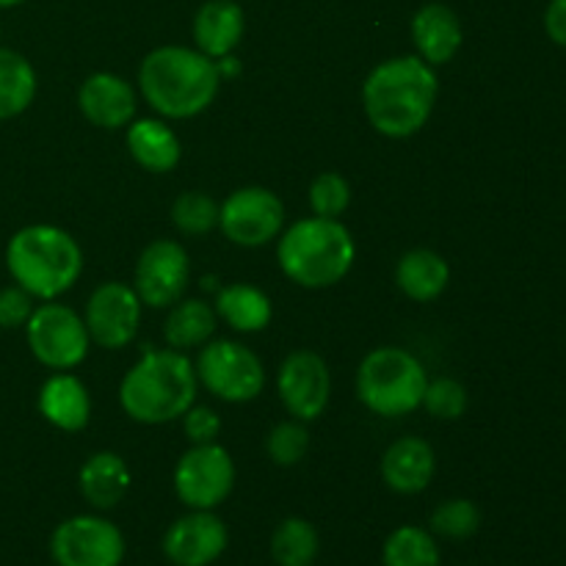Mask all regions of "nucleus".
Wrapping results in <instances>:
<instances>
[{
	"label": "nucleus",
	"instance_id": "9d476101",
	"mask_svg": "<svg viewBox=\"0 0 566 566\" xmlns=\"http://www.w3.org/2000/svg\"><path fill=\"white\" fill-rule=\"evenodd\" d=\"M50 556L59 566H122L125 536L111 520L77 514L53 531Z\"/></svg>",
	"mask_w": 566,
	"mask_h": 566
},
{
	"label": "nucleus",
	"instance_id": "393cba45",
	"mask_svg": "<svg viewBox=\"0 0 566 566\" xmlns=\"http://www.w3.org/2000/svg\"><path fill=\"white\" fill-rule=\"evenodd\" d=\"M216 310L202 298H180L164 324V337L175 352L199 348L216 335Z\"/></svg>",
	"mask_w": 566,
	"mask_h": 566
},
{
	"label": "nucleus",
	"instance_id": "423d86ee",
	"mask_svg": "<svg viewBox=\"0 0 566 566\" xmlns=\"http://www.w3.org/2000/svg\"><path fill=\"white\" fill-rule=\"evenodd\" d=\"M426 376L423 363L407 348L381 346L359 363L357 398L365 409L379 418H403L423 403Z\"/></svg>",
	"mask_w": 566,
	"mask_h": 566
},
{
	"label": "nucleus",
	"instance_id": "f704fd0d",
	"mask_svg": "<svg viewBox=\"0 0 566 566\" xmlns=\"http://www.w3.org/2000/svg\"><path fill=\"white\" fill-rule=\"evenodd\" d=\"M182 431H186L191 446H208L216 442L221 431V418L210 407H197L193 403L186 415H182Z\"/></svg>",
	"mask_w": 566,
	"mask_h": 566
},
{
	"label": "nucleus",
	"instance_id": "6e6552de",
	"mask_svg": "<svg viewBox=\"0 0 566 566\" xmlns=\"http://www.w3.org/2000/svg\"><path fill=\"white\" fill-rule=\"evenodd\" d=\"M25 340L33 357L53 370H72L86 359L92 337L86 321L66 304L44 302L25 324Z\"/></svg>",
	"mask_w": 566,
	"mask_h": 566
},
{
	"label": "nucleus",
	"instance_id": "ddd939ff",
	"mask_svg": "<svg viewBox=\"0 0 566 566\" xmlns=\"http://www.w3.org/2000/svg\"><path fill=\"white\" fill-rule=\"evenodd\" d=\"M191 282V260L188 252L171 238L153 241L136 263V285L142 304L153 310H166L177 304Z\"/></svg>",
	"mask_w": 566,
	"mask_h": 566
},
{
	"label": "nucleus",
	"instance_id": "7ed1b4c3",
	"mask_svg": "<svg viewBox=\"0 0 566 566\" xmlns=\"http://www.w3.org/2000/svg\"><path fill=\"white\" fill-rule=\"evenodd\" d=\"M197 390V370L186 354L147 346L122 379L119 403L136 423L164 426L193 407Z\"/></svg>",
	"mask_w": 566,
	"mask_h": 566
},
{
	"label": "nucleus",
	"instance_id": "412c9836",
	"mask_svg": "<svg viewBox=\"0 0 566 566\" xmlns=\"http://www.w3.org/2000/svg\"><path fill=\"white\" fill-rule=\"evenodd\" d=\"M130 468L125 459L114 451H99L83 462L77 484H81V495L92 503L99 512L119 506L122 497L130 490Z\"/></svg>",
	"mask_w": 566,
	"mask_h": 566
},
{
	"label": "nucleus",
	"instance_id": "b1692460",
	"mask_svg": "<svg viewBox=\"0 0 566 566\" xmlns=\"http://www.w3.org/2000/svg\"><path fill=\"white\" fill-rule=\"evenodd\" d=\"M213 310L230 329L241 332V335L263 332L271 324V315H274V307H271V298L265 296V291L249 285V282H232V285L221 287Z\"/></svg>",
	"mask_w": 566,
	"mask_h": 566
},
{
	"label": "nucleus",
	"instance_id": "473e14b6",
	"mask_svg": "<svg viewBox=\"0 0 566 566\" xmlns=\"http://www.w3.org/2000/svg\"><path fill=\"white\" fill-rule=\"evenodd\" d=\"M420 407H426V412L437 420H459L464 415V409H468V390L457 379L442 376V379H434L426 385L423 403Z\"/></svg>",
	"mask_w": 566,
	"mask_h": 566
},
{
	"label": "nucleus",
	"instance_id": "20e7f679",
	"mask_svg": "<svg viewBox=\"0 0 566 566\" xmlns=\"http://www.w3.org/2000/svg\"><path fill=\"white\" fill-rule=\"evenodd\" d=\"M6 265L22 291L53 302L72 291L83 274V249L66 230L53 224L22 227L6 247Z\"/></svg>",
	"mask_w": 566,
	"mask_h": 566
},
{
	"label": "nucleus",
	"instance_id": "cd10ccee",
	"mask_svg": "<svg viewBox=\"0 0 566 566\" xmlns=\"http://www.w3.org/2000/svg\"><path fill=\"white\" fill-rule=\"evenodd\" d=\"M381 562L385 566H440L437 536L418 525H401L387 536Z\"/></svg>",
	"mask_w": 566,
	"mask_h": 566
},
{
	"label": "nucleus",
	"instance_id": "6ab92c4d",
	"mask_svg": "<svg viewBox=\"0 0 566 566\" xmlns=\"http://www.w3.org/2000/svg\"><path fill=\"white\" fill-rule=\"evenodd\" d=\"M39 415L61 431L86 429L92 418V398L86 385L72 374H55L39 390Z\"/></svg>",
	"mask_w": 566,
	"mask_h": 566
},
{
	"label": "nucleus",
	"instance_id": "1a4fd4ad",
	"mask_svg": "<svg viewBox=\"0 0 566 566\" xmlns=\"http://www.w3.org/2000/svg\"><path fill=\"white\" fill-rule=\"evenodd\" d=\"M235 490V462L219 442L191 446L175 468V492L180 503L199 512H213Z\"/></svg>",
	"mask_w": 566,
	"mask_h": 566
},
{
	"label": "nucleus",
	"instance_id": "dca6fc26",
	"mask_svg": "<svg viewBox=\"0 0 566 566\" xmlns=\"http://www.w3.org/2000/svg\"><path fill=\"white\" fill-rule=\"evenodd\" d=\"M77 105L94 127L119 130L136 119L138 99L130 83L114 72H94L77 92Z\"/></svg>",
	"mask_w": 566,
	"mask_h": 566
},
{
	"label": "nucleus",
	"instance_id": "9b49d317",
	"mask_svg": "<svg viewBox=\"0 0 566 566\" xmlns=\"http://www.w3.org/2000/svg\"><path fill=\"white\" fill-rule=\"evenodd\" d=\"M219 227L238 247H265L282 235L285 227V205L271 188L247 186L232 191L221 202Z\"/></svg>",
	"mask_w": 566,
	"mask_h": 566
},
{
	"label": "nucleus",
	"instance_id": "4be33fe9",
	"mask_svg": "<svg viewBox=\"0 0 566 566\" xmlns=\"http://www.w3.org/2000/svg\"><path fill=\"white\" fill-rule=\"evenodd\" d=\"M127 153L142 169L164 175L180 164V138L164 119H136L127 125Z\"/></svg>",
	"mask_w": 566,
	"mask_h": 566
},
{
	"label": "nucleus",
	"instance_id": "4468645a",
	"mask_svg": "<svg viewBox=\"0 0 566 566\" xmlns=\"http://www.w3.org/2000/svg\"><path fill=\"white\" fill-rule=\"evenodd\" d=\"M142 298L125 282H103L94 287L86 302V329L97 346L125 348L136 337L138 324H142Z\"/></svg>",
	"mask_w": 566,
	"mask_h": 566
},
{
	"label": "nucleus",
	"instance_id": "aec40b11",
	"mask_svg": "<svg viewBox=\"0 0 566 566\" xmlns=\"http://www.w3.org/2000/svg\"><path fill=\"white\" fill-rule=\"evenodd\" d=\"M243 39V9L232 0H208L193 17V42L208 59H224Z\"/></svg>",
	"mask_w": 566,
	"mask_h": 566
},
{
	"label": "nucleus",
	"instance_id": "2eb2a0df",
	"mask_svg": "<svg viewBox=\"0 0 566 566\" xmlns=\"http://www.w3.org/2000/svg\"><path fill=\"white\" fill-rule=\"evenodd\" d=\"M227 525L213 512H199L177 520L164 536V556L175 566H210L227 551Z\"/></svg>",
	"mask_w": 566,
	"mask_h": 566
},
{
	"label": "nucleus",
	"instance_id": "bb28decb",
	"mask_svg": "<svg viewBox=\"0 0 566 566\" xmlns=\"http://www.w3.org/2000/svg\"><path fill=\"white\" fill-rule=\"evenodd\" d=\"M318 551V531L302 517L282 520L271 536V556H274L276 566H313Z\"/></svg>",
	"mask_w": 566,
	"mask_h": 566
},
{
	"label": "nucleus",
	"instance_id": "f3484780",
	"mask_svg": "<svg viewBox=\"0 0 566 566\" xmlns=\"http://www.w3.org/2000/svg\"><path fill=\"white\" fill-rule=\"evenodd\" d=\"M437 473V453L420 437H401L381 457V479L398 495H418Z\"/></svg>",
	"mask_w": 566,
	"mask_h": 566
},
{
	"label": "nucleus",
	"instance_id": "5701e85b",
	"mask_svg": "<svg viewBox=\"0 0 566 566\" xmlns=\"http://www.w3.org/2000/svg\"><path fill=\"white\" fill-rule=\"evenodd\" d=\"M396 282L403 296L426 304L446 293L448 282H451V269H448L446 258L431 249H409L396 265Z\"/></svg>",
	"mask_w": 566,
	"mask_h": 566
},
{
	"label": "nucleus",
	"instance_id": "c756f323",
	"mask_svg": "<svg viewBox=\"0 0 566 566\" xmlns=\"http://www.w3.org/2000/svg\"><path fill=\"white\" fill-rule=\"evenodd\" d=\"M481 509L468 497H453L431 512V534L451 542H464L479 534Z\"/></svg>",
	"mask_w": 566,
	"mask_h": 566
},
{
	"label": "nucleus",
	"instance_id": "0eeeda50",
	"mask_svg": "<svg viewBox=\"0 0 566 566\" xmlns=\"http://www.w3.org/2000/svg\"><path fill=\"white\" fill-rule=\"evenodd\" d=\"M193 370L208 392L227 403L254 401L265 387L263 359L238 340L205 343Z\"/></svg>",
	"mask_w": 566,
	"mask_h": 566
},
{
	"label": "nucleus",
	"instance_id": "f257e3e1",
	"mask_svg": "<svg viewBox=\"0 0 566 566\" xmlns=\"http://www.w3.org/2000/svg\"><path fill=\"white\" fill-rule=\"evenodd\" d=\"M440 94L437 70L420 55H398L370 70L363 83V108L387 138H409L426 127Z\"/></svg>",
	"mask_w": 566,
	"mask_h": 566
},
{
	"label": "nucleus",
	"instance_id": "c85d7f7f",
	"mask_svg": "<svg viewBox=\"0 0 566 566\" xmlns=\"http://www.w3.org/2000/svg\"><path fill=\"white\" fill-rule=\"evenodd\" d=\"M221 205L205 191H186L171 205V221L186 235H208L219 227Z\"/></svg>",
	"mask_w": 566,
	"mask_h": 566
},
{
	"label": "nucleus",
	"instance_id": "39448f33",
	"mask_svg": "<svg viewBox=\"0 0 566 566\" xmlns=\"http://www.w3.org/2000/svg\"><path fill=\"white\" fill-rule=\"evenodd\" d=\"M282 274L296 285L321 291L332 287L352 271L357 247L340 219H302L287 227L276 247Z\"/></svg>",
	"mask_w": 566,
	"mask_h": 566
},
{
	"label": "nucleus",
	"instance_id": "2f4dec72",
	"mask_svg": "<svg viewBox=\"0 0 566 566\" xmlns=\"http://www.w3.org/2000/svg\"><path fill=\"white\" fill-rule=\"evenodd\" d=\"M310 448V434L304 429L302 420H285V423H276L274 429L265 437V451H269L271 462L280 464V468H293L304 459Z\"/></svg>",
	"mask_w": 566,
	"mask_h": 566
},
{
	"label": "nucleus",
	"instance_id": "f03ea898",
	"mask_svg": "<svg viewBox=\"0 0 566 566\" xmlns=\"http://www.w3.org/2000/svg\"><path fill=\"white\" fill-rule=\"evenodd\" d=\"M221 75L213 59L193 48L166 44L153 50L138 66L144 99L166 119H191L219 97Z\"/></svg>",
	"mask_w": 566,
	"mask_h": 566
},
{
	"label": "nucleus",
	"instance_id": "a878e982",
	"mask_svg": "<svg viewBox=\"0 0 566 566\" xmlns=\"http://www.w3.org/2000/svg\"><path fill=\"white\" fill-rule=\"evenodd\" d=\"M36 70L22 53L0 48V122L31 108L36 97Z\"/></svg>",
	"mask_w": 566,
	"mask_h": 566
},
{
	"label": "nucleus",
	"instance_id": "a211bd4d",
	"mask_svg": "<svg viewBox=\"0 0 566 566\" xmlns=\"http://www.w3.org/2000/svg\"><path fill=\"white\" fill-rule=\"evenodd\" d=\"M412 39L420 59L437 70L453 61V55L462 48V22L451 6L429 3L412 17Z\"/></svg>",
	"mask_w": 566,
	"mask_h": 566
},
{
	"label": "nucleus",
	"instance_id": "c9c22d12",
	"mask_svg": "<svg viewBox=\"0 0 566 566\" xmlns=\"http://www.w3.org/2000/svg\"><path fill=\"white\" fill-rule=\"evenodd\" d=\"M545 31L558 48H566V0H551L545 11Z\"/></svg>",
	"mask_w": 566,
	"mask_h": 566
},
{
	"label": "nucleus",
	"instance_id": "f8f14e48",
	"mask_svg": "<svg viewBox=\"0 0 566 566\" xmlns=\"http://www.w3.org/2000/svg\"><path fill=\"white\" fill-rule=\"evenodd\" d=\"M276 390H280L282 407L293 418L302 420V423H313L329 407V365H326L321 354L310 352V348H298V352L287 354L282 359L280 376H276Z\"/></svg>",
	"mask_w": 566,
	"mask_h": 566
},
{
	"label": "nucleus",
	"instance_id": "72a5a7b5",
	"mask_svg": "<svg viewBox=\"0 0 566 566\" xmlns=\"http://www.w3.org/2000/svg\"><path fill=\"white\" fill-rule=\"evenodd\" d=\"M36 304L28 291H22L20 285H11L0 291V329H20L28 324V318L33 315Z\"/></svg>",
	"mask_w": 566,
	"mask_h": 566
},
{
	"label": "nucleus",
	"instance_id": "e433bc0d",
	"mask_svg": "<svg viewBox=\"0 0 566 566\" xmlns=\"http://www.w3.org/2000/svg\"><path fill=\"white\" fill-rule=\"evenodd\" d=\"M25 3V0H0V9H11V6H20Z\"/></svg>",
	"mask_w": 566,
	"mask_h": 566
},
{
	"label": "nucleus",
	"instance_id": "7c9ffc66",
	"mask_svg": "<svg viewBox=\"0 0 566 566\" xmlns=\"http://www.w3.org/2000/svg\"><path fill=\"white\" fill-rule=\"evenodd\" d=\"M352 205V186L340 171H324L310 186V208L321 219H340Z\"/></svg>",
	"mask_w": 566,
	"mask_h": 566
}]
</instances>
